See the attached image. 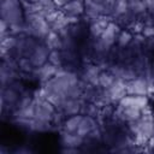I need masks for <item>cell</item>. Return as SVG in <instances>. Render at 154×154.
<instances>
[{
	"instance_id": "4fadbf2b",
	"label": "cell",
	"mask_w": 154,
	"mask_h": 154,
	"mask_svg": "<svg viewBox=\"0 0 154 154\" xmlns=\"http://www.w3.org/2000/svg\"><path fill=\"white\" fill-rule=\"evenodd\" d=\"M49 52H51L49 48L43 42H40L29 58H30V60H31V63L34 64L35 67H40V66L45 65L46 63H48Z\"/></svg>"
},
{
	"instance_id": "7a4b0ae2",
	"label": "cell",
	"mask_w": 154,
	"mask_h": 154,
	"mask_svg": "<svg viewBox=\"0 0 154 154\" xmlns=\"http://www.w3.org/2000/svg\"><path fill=\"white\" fill-rule=\"evenodd\" d=\"M0 14L8 25L24 23L25 11L20 0H1Z\"/></svg>"
},
{
	"instance_id": "5bb4252c",
	"label": "cell",
	"mask_w": 154,
	"mask_h": 154,
	"mask_svg": "<svg viewBox=\"0 0 154 154\" xmlns=\"http://www.w3.org/2000/svg\"><path fill=\"white\" fill-rule=\"evenodd\" d=\"M99 126H100V123H99L97 118L91 117V116H83L76 134H78L81 137L85 138L91 131H94Z\"/></svg>"
},
{
	"instance_id": "ffe728a7",
	"label": "cell",
	"mask_w": 154,
	"mask_h": 154,
	"mask_svg": "<svg viewBox=\"0 0 154 154\" xmlns=\"http://www.w3.org/2000/svg\"><path fill=\"white\" fill-rule=\"evenodd\" d=\"M117 81L116 76L108 71L107 69L106 70H102L99 75V79H97V87L100 88H103V89H108L114 82Z\"/></svg>"
},
{
	"instance_id": "7c38bea8",
	"label": "cell",
	"mask_w": 154,
	"mask_h": 154,
	"mask_svg": "<svg viewBox=\"0 0 154 154\" xmlns=\"http://www.w3.org/2000/svg\"><path fill=\"white\" fill-rule=\"evenodd\" d=\"M112 19L107 16H101V17H97L93 20H90L88 23V29H89V36L91 38H99L103 30L106 29L107 24L111 22Z\"/></svg>"
},
{
	"instance_id": "9a60e30c",
	"label": "cell",
	"mask_w": 154,
	"mask_h": 154,
	"mask_svg": "<svg viewBox=\"0 0 154 154\" xmlns=\"http://www.w3.org/2000/svg\"><path fill=\"white\" fill-rule=\"evenodd\" d=\"M60 10L65 16L81 18L85 12V4L84 0H71Z\"/></svg>"
},
{
	"instance_id": "5b68a950",
	"label": "cell",
	"mask_w": 154,
	"mask_h": 154,
	"mask_svg": "<svg viewBox=\"0 0 154 154\" xmlns=\"http://www.w3.org/2000/svg\"><path fill=\"white\" fill-rule=\"evenodd\" d=\"M102 70L103 69L95 63H83L78 71V76L84 83L97 87L99 75Z\"/></svg>"
},
{
	"instance_id": "cb8c5ba5",
	"label": "cell",
	"mask_w": 154,
	"mask_h": 154,
	"mask_svg": "<svg viewBox=\"0 0 154 154\" xmlns=\"http://www.w3.org/2000/svg\"><path fill=\"white\" fill-rule=\"evenodd\" d=\"M146 38H150V37H154V25H148V24H144L143 29H142V32H141Z\"/></svg>"
},
{
	"instance_id": "8fae6325",
	"label": "cell",
	"mask_w": 154,
	"mask_h": 154,
	"mask_svg": "<svg viewBox=\"0 0 154 154\" xmlns=\"http://www.w3.org/2000/svg\"><path fill=\"white\" fill-rule=\"evenodd\" d=\"M108 99L112 105H117L128 93H126V82L117 79L108 89H106Z\"/></svg>"
},
{
	"instance_id": "6da1fadb",
	"label": "cell",
	"mask_w": 154,
	"mask_h": 154,
	"mask_svg": "<svg viewBox=\"0 0 154 154\" xmlns=\"http://www.w3.org/2000/svg\"><path fill=\"white\" fill-rule=\"evenodd\" d=\"M51 30V24L48 23L46 17L35 12L25 14L24 34L35 37L38 41H43Z\"/></svg>"
},
{
	"instance_id": "ba28073f",
	"label": "cell",
	"mask_w": 154,
	"mask_h": 154,
	"mask_svg": "<svg viewBox=\"0 0 154 154\" xmlns=\"http://www.w3.org/2000/svg\"><path fill=\"white\" fill-rule=\"evenodd\" d=\"M85 101L82 97H67L63 101V103L57 108L60 112H63L66 117L79 114L83 107V103Z\"/></svg>"
},
{
	"instance_id": "7402d4cb",
	"label": "cell",
	"mask_w": 154,
	"mask_h": 154,
	"mask_svg": "<svg viewBox=\"0 0 154 154\" xmlns=\"http://www.w3.org/2000/svg\"><path fill=\"white\" fill-rule=\"evenodd\" d=\"M132 40H134V34L128 28H122V30H120V32L118 35L116 46H118V47H128L131 43Z\"/></svg>"
},
{
	"instance_id": "603a6c76",
	"label": "cell",
	"mask_w": 154,
	"mask_h": 154,
	"mask_svg": "<svg viewBox=\"0 0 154 154\" xmlns=\"http://www.w3.org/2000/svg\"><path fill=\"white\" fill-rule=\"evenodd\" d=\"M48 63L58 66V67H63L64 65V57H63V51L61 49H54L49 52V57H48Z\"/></svg>"
},
{
	"instance_id": "e0dca14e",
	"label": "cell",
	"mask_w": 154,
	"mask_h": 154,
	"mask_svg": "<svg viewBox=\"0 0 154 154\" xmlns=\"http://www.w3.org/2000/svg\"><path fill=\"white\" fill-rule=\"evenodd\" d=\"M83 118V114H75V116H70V117H66L64 123L61 124V128H60V131H64V132H77V129H78V125L81 123Z\"/></svg>"
},
{
	"instance_id": "3957f363",
	"label": "cell",
	"mask_w": 154,
	"mask_h": 154,
	"mask_svg": "<svg viewBox=\"0 0 154 154\" xmlns=\"http://www.w3.org/2000/svg\"><path fill=\"white\" fill-rule=\"evenodd\" d=\"M57 112V107L47 99H34V118L51 122Z\"/></svg>"
},
{
	"instance_id": "d6986e66",
	"label": "cell",
	"mask_w": 154,
	"mask_h": 154,
	"mask_svg": "<svg viewBox=\"0 0 154 154\" xmlns=\"http://www.w3.org/2000/svg\"><path fill=\"white\" fill-rule=\"evenodd\" d=\"M129 10L138 19L148 12L144 0H129Z\"/></svg>"
},
{
	"instance_id": "277c9868",
	"label": "cell",
	"mask_w": 154,
	"mask_h": 154,
	"mask_svg": "<svg viewBox=\"0 0 154 154\" xmlns=\"http://www.w3.org/2000/svg\"><path fill=\"white\" fill-rule=\"evenodd\" d=\"M84 138L78 134L60 131V144L63 153H79Z\"/></svg>"
},
{
	"instance_id": "2e32d148",
	"label": "cell",
	"mask_w": 154,
	"mask_h": 154,
	"mask_svg": "<svg viewBox=\"0 0 154 154\" xmlns=\"http://www.w3.org/2000/svg\"><path fill=\"white\" fill-rule=\"evenodd\" d=\"M130 13L129 10V0H114L113 2V8H112V14L111 19L114 22H118L123 17L128 16Z\"/></svg>"
},
{
	"instance_id": "d4e9b609",
	"label": "cell",
	"mask_w": 154,
	"mask_h": 154,
	"mask_svg": "<svg viewBox=\"0 0 154 154\" xmlns=\"http://www.w3.org/2000/svg\"><path fill=\"white\" fill-rule=\"evenodd\" d=\"M69 1H71V0H54V4L57 5V7L58 8H61L63 6H65Z\"/></svg>"
},
{
	"instance_id": "52a82bcc",
	"label": "cell",
	"mask_w": 154,
	"mask_h": 154,
	"mask_svg": "<svg viewBox=\"0 0 154 154\" xmlns=\"http://www.w3.org/2000/svg\"><path fill=\"white\" fill-rule=\"evenodd\" d=\"M58 69H59L58 66H55L51 63H46L45 65H42L40 67H35V70L31 73L32 79L37 81L40 84H43L57 75Z\"/></svg>"
},
{
	"instance_id": "44dd1931",
	"label": "cell",
	"mask_w": 154,
	"mask_h": 154,
	"mask_svg": "<svg viewBox=\"0 0 154 154\" xmlns=\"http://www.w3.org/2000/svg\"><path fill=\"white\" fill-rule=\"evenodd\" d=\"M17 69L20 73L23 75H29V73H32V71L35 70V66L34 64L31 63L30 58L29 57H22V58H18L17 60Z\"/></svg>"
},
{
	"instance_id": "9c48e42d",
	"label": "cell",
	"mask_w": 154,
	"mask_h": 154,
	"mask_svg": "<svg viewBox=\"0 0 154 154\" xmlns=\"http://www.w3.org/2000/svg\"><path fill=\"white\" fill-rule=\"evenodd\" d=\"M117 105L120 106V107H135V108L143 109L147 106H149V99L146 95H130V94H126Z\"/></svg>"
},
{
	"instance_id": "30bf717a",
	"label": "cell",
	"mask_w": 154,
	"mask_h": 154,
	"mask_svg": "<svg viewBox=\"0 0 154 154\" xmlns=\"http://www.w3.org/2000/svg\"><path fill=\"white\" fill-rule=\"evenodd\" d=\"M148 81L144 77L137 76L136 78L126 82V93L130 95H146L148 91Z\"/></svg>"
},
{
	"instance_id": "8992f818",
	"label": "cell",
	"mask_w": 154,
	"mask_h": 154,
	"mask_svg": "<svg viewBox=\"0 0 154 154\" xmlns=\"http://www.w3.org/2000/svg\"><path fill=\"white\" fill-rule=\"evenodd\" d=\"M120 30H122V26H120L117 22L111 20V22L107 24L106 29L103 30L102 35L99 37V40L101 41V43H102L103 46H106L107 48L111 49L113 46H116L117 38H118V35H119Z\"/></svg>"
},
{
	"instance_id": "ac0fdd59",
	"label": "cell",
	"mask_w": 154,
	"mask_h": 154,
	"mask_svg": "<svg viewBox=\"0 0 154 154\" xmlns=\"http://www.w3.org/2000/svg\"><path fill=\"white\" fill-rule=\"evenodd\" d=\"M42 42L49 48V51L63 49V37L60 36L59 32H57L54 30H51Z\"/></svg>"
}]
</instances>
